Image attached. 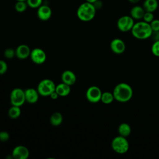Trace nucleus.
<instances>
[{"mask_svg":"<svg viewBox=\"0 0 159 159\" xmlns=\"http://www.w3.org/2000/svg\"><path fill=\"white\" fill-rule=\"evenodd\" d=\"M112 93L114 100L119 102H127L132 98L133 89L129 84L120 83L114 87Z\"/></svg>","mask_w":159,"mask_h":159,"instance_id":"1","label":"nucleus"},{"mask_svg":"<svg viewBox=\"0 0 159 159\" xmlns=\"http://www.w3.org/2000/svg\"><path fill=\"white\" fill-rule=\"evenodd\" d=\"M130 32L133 37L139 40L147 39L153 33L150 24L143 20L135 22Z\"/></svg>","mask_w":159,"mask_h":159,"instance_id":"2","label":"nucleus"},{"mask_svg":"<svg viewBox=\"0 0 159 159\" xmlns=\"http://www.w3.org/2000/svg\"><path fill=\"white\" fill-rule=\"evenodd\" d=\"M96 9L93 3L84 2L78 7L76 14L80 20L83 22H89L93 20L96 13Z\"/></svg>","mask_w":159,"mask_h":159,"instance_id":"3","label":"nucleus"},{"mask_svg":"<svg viewBox=\"0 0 159 159\" xmlns=\"http://www.w3.org/2000/svg\"><path fill=\"white\" fill-rule=\"evenodd\" d=\"M112 149L118 154H124L129 149V143L126 137L118 135L114 137L111 142Z\"/></svg>","mask_w":159,"mask_h":159,"instance_id":"4","label":"nucleus"},{"mask_svg":"<svg viewBox=\"0 0 159 159\" xmlns=\"http://www.w3.org/2000/svg\"><path fill=\"white\" fill-rule=\"evenodd\" d=\"M56 84L50 79H43L41 80L37 86V91L40 96H50L52 93L55 91Z\"/></svg>","mask_w":159,"mask_h":159,"instance_id":"5","label":"nucleus"},{"mask_svg":"<svg viewBox=\"0 0 159 159\" xmlns=\"http://www.w3.org/2000/svg\"><path fill=\"white\" fill-rule=\"evenodd\" d=\"M10 102L11 105L22 106L25 102L24 90L19 88L13 89L10 94Z\"/></svg>","mask_w":159,"mask_h":159,"instance_id":"6","label":"nucleus"},{"mask_svg":"<svg viewBox=\"0 0 159 159\" xmlns=\"http://www.w3.org/2000/svg\"><path fill=\"white\" fill-rule=\"evenodd\" d=\"M135 24L134 19L128 15L121 16L117 22V27L118 29L122 32L130 31Z\"/></svg>","mask_w":159,"mask_h":159,"instance_id":"7","label":"nucleus"},{"mask_svg":"<svg viewBox=\"0 0 159 159\" xmlns=\"http://www.w3.org/2000/svg\"><path fill=\"white\" fill-rule=\"evenodd\" d=\"M102 91L101 89L96 86L89 87L86 92V97L88 101L92 103H96L101 101Z\"/></svg>","mask_w":159,"mask_h":159,"instance_id":"8","label":"nucleus"},{"mask_svg":"<svg viewBox=\"0 0 159 159\" xmlns=\"http://www.w3.org/2000/svg\"><path fill=\"white\" fill-rule=\"evenodd\" d=\"M30 58L35 64L41 65L46 61L47 55L43 49L35 48L31 50Z\"/></svg>","mask_w":159,"mask_h":159,"instance_id":"9","label":"nucleus"},{"mask_svg":"<svg viewBox=\"0 0 159 159\" xmlns=\"http://www.w3.org/2000/svg\"><path fill=\"white\" fill-rule=\"evenodd\" d=\"M29 149L24 145H17L12 152V157L14 159H27L29 157Z\"/></svg>","mask_w":159,"mask_h":159,"instance_id":"10","label":"nucleus"},{"mask_svg":"<svg viewBox=\"0 0 159 159\" xmlns=\"http://www.w3.org/2000/svg\"><path fill=\"white\" fill-rule=\"evenodd\" d=\"M125 43L120 39L116 38L110 43V48L112 52L116 54H122L125 50Z\"/></svg>","mask_w":159,"mask_h":159,"instance_id":"11","label":"nucleus"},{"mask_svg":"<svg viewBox=\"0 0 159 159\" xmlns=\"http://www.w3.org/2000/svg\"><path fill=\"white\" fill-rule=\"evenodd\" d=\"M37 15L40 20L46 21L50 19L52 17V11L50 6L45 4H42L37 8Z\"/></svg>","mask_w":159,"mask_h":159,"instance_id":"12","label":"nucleus"},{"mask_svg":"<svg viewBox=\"0 0 159 159\" xmlns=\"http://www.w3.org/2000/svg\"><path fill=\"white\" fill-rule=\"evenodd\" d=\"M24 92L25 102H27L29 104H34L38 101L40 94L37 89L30 88L24 90Z\"/></svg>","mask_w":159,"mask_h":159,"instance_id":"13","label":"nucleus"},{"mask_svg":"<svg viewBox=\"0 0 159 159\" xmlns=\"http://www.w3.org/2000/svg\"><path fill=\"white\" fill-rule=\"evenodd\" d=\"M31 50L25 44L19 45L16 49V57L20 60H24L30 57Z\"/></svg>","mask_w":159,"mask_h":159,"instance_id":"14","label":"nucleus"},{"mask_svg":"<svg viewBox=\"0 0 159 159\" xmlns=\"http://www.w3.org/2000/svg\"><path fill=\"white\" fill-rule=\"evenodd\" d=\"M61 81L70 86L73 85L76 81V75L71 70H66L64 71L61 75Z\"/></svg>","mask_w":159,"mask_h":159,"instance_id":"15","label":"nucleus"},{"mask_svg":"<svg viewBox=\"0 0 159 159\" xmlns=\"http://www.w3.org/2000/svg\"><path fill=\"white\" fill-rule=\"evenodd\" d=\"M145 12V11L143 6L135 5L131 8L130 11V16L134 20H140L142 19Z\"/></svg>","mask_w":159,"mask_h":159,"instance_id":"16","label":"nucleus"},{"mask_svg":"<svg viewBox=\"0 0 159 159\" xmlns=\"http://www.w3.org/2000/svg\"><path fill=\"white\" fill-rule=\"evenodd\" d=\"M55 91L60 97L67 96L71 92V86L61 82L56 85Z\"/></svg>","mask_w":159,"mask_h":159,"instance_id":"17","label":"nucleus"},{"mask_svg":"<svg viewBox=\"0 0 159 159\" xmlns=\"http://www.w3.org/2000/svg\"><path fill=\"white\" fill-rule=\"evenodd\" d=\"M142 6L146 12H154L158 7V2L157 0H145Z\"/></svg>","mask_w":159,"mask_h":159,"instance_id":"18","label":"nucleus"},{"mask_svg":"<svg viewBox=\"0 0 159 159\" xmlns=\"http://www.w3.org/2000/svg\"><path fill=\"white\" fill-rule=\"evenodd\" d=\"M63 117L62 114L59 112H55L53 113L50 118V122L53 126H59L63 122Z\"/></svg>","mask_w":159,"mask_h":159,"instance_id":"19","label":"nucleus"},{"mask_svg":"<svg viewBox=\"0 0 159 159\" xmlns=\"http://www.w3.org/2000/svg\"><path fill=\"white\" fill-rule=\"evenodd\" d=\"M118 133L119 135L127 137L131 133V127L127 123L124 122L120 124L118 127Z\"/></svg>","mask_w":159,"mask_h":159,"instance_id":"20","label":"nucleus"},{"mask_svg":"<svg viewBox=\"0 0 159 159\" xmlns=\"http://www.w3.org/2000/svg\"><path fill=\"white\" fill-rule=\"evenodd\" d=\"M21 114L20 107L12 105L8 111V116L12 119H17Z\"/></svg>","mask_w":159,"mask_h":159,"instance_id":"21","label":"nucleus"},{"mask_svg":"<svg viewBox=\"0 0 159 159\" xmlns=\"http://www.w3.org/2000/svg\"><path fill=\"white\" fill-rule=\"evenodd\" d=\"M114 100V97L112 93L106 91L102 93L101 101L105 104H109L113 102Z\"/></svg>","mask_w":159,"mask_h":159,"instance_id":"22","label":"nucleus"},{"mask_svg":"<svg viewBox=\"0 0 159 159\" xmlns=\"http://www.w3.org/2000/svg\"><path fill=\"white\" fill-rule=\"evenodd\" d=\"M28 5L26 1H17L15 4L14 8L18 12H24L27 8Z\"/></svg>","mask_w":159,"mask_h":159,"instance_id":"23","label":"nucleus"},{"mask_svg":"<svg viewBox=\"0 0 159 159\" xmlns=\"http://www.w3.org/2000/svg\"><path fill=\"white\" fill-rule=\"evenodd\" d=\"M26 2L28 7L33 9H37L42 4L43 0H27Z\"/></svg>","mask_w":159,"mask_h":159,"instance_id":"24","label":"nucleus"},{"mask_svg":"<svg viewBox=\"0 0 159 159\" xmlns=\"http://www.w3.org/2000/svg\"><path fill=\"white\" fill-rule=\"evenodd\" d=\"M152 54L157 57H159V39L156 40L152 44L151 47Z\"/></svg>","mask_w":159,"mask_h":159,"instance_id":"25","label":"nucleus"},{"mask_svg":"<svg viewBox=\"0 0 159 159\" xmlns=\"http://www.w3.org/2000/svg\"><path fill=\"white\" fill-rule=\"evenodd\" d=\"M4 57L7 59H11L16 56V50L12 48H7L4 50Z\"/></svg>","mask_w":159,"mask_h":159,"instance_id":"26","label":"nucleus"},{"mask_svg":"<svg viewBox=\"0 0 159 159\" xmlns=\"http://www.w3.org/2000/svg\"><path fill=\"white\" fill-rule=\"evenodd\" d=\"M154 14L153 12H145L143 17L142 18L143 20L147 22V23H150L153 19H154Z\"/></svg>","mask_w":159,"mask_h":159,"instance_id":"27","label":"nucleus"},{"mask_svg":"<svg viewBox=\"0 0 159 159\" xmlns=\"http://www.w3.org/2000/svg\"><path fill=\"white\" fill-rule=\"evenodd\" d=\"M150 25L153 32H159V19H154L150 23Z\"/></svg>","mask_w":159,"mask_h":159,"instance_id":"28","label":"nucleus"},{"mask_svg":"<svg viewBox=\"0 0 159 159\" xmlns=\"http://www.w3.org/2000/svg\"><path fill=\"white\" fill-rule=\"evenodd\" d=\"M7 71V65L2 60H0V75L5 74Z\"/></svg>","mask_w":159,"mask_h":159,"instance_id":"29","label":"nucleus"},{"mask_svg":"<svg viewBox=\"0 0 159 159\" xmlns=\"http://www.w3.org/2000/svg\"><path fill=\"white\" fill-rule=\"evenodd\" d=\"M10 138L9 134L6 131H1L0 132V141L1 142H7Z\"/></svg>","mask_w":159,"mask_h":159,"instance_id":"30","label":"nucleus"},{"mask_svg":"<svg viewBox=\"0 0 159 159\" xmlns=\"http://www.w3.org/2000/svg\"><path fill=\"white\" fill-rule=\"evenodd\" d=\"M93 4H94V7H96V9H100V8L102 7V2H101V1H99V0L96 1L95 2L93 3Z\"/></svg>","mask_w":159,"mask_h":159,"instance_id":"31","label":"nucleus"},{"mask_svg":"<svg viewBox=\"0 0 159 159\" xmlns=\"http://www.w3.org/2000/svg\"><path fill=\"white\" fill-rule=\"evenodd\" d=\"M49 97H50L51 99H53V100H55V99H57L59 97V96H58V94H57V93L55 91H53V93H51V94L50 95Z\"/></svg>","mask_w":159,"mask_h":159,"instance_id":"32","label":"nucleus"},{"mask_svg":"<svg viewBox=\"0 0 159 159\" xmlns=\"http://www.w3.org/2000/svg\"><path fill=\"white\" fill-rule=\"evenodd\" d=\"M129 2L132 3V4H137V2H139L140 0H128Z\"/></svg>","mask_w":159,"mask_h":159,"instance_id":"33","label":"nucleus"},{"mask_svg":"<svg viewBox=\"0 0 159 159\" xmlns=\"http://www.w3.org/2000/svg\"><path fill=\"white\" fill-rule=\"evenodd\" d=\"M96 1H98V0H86V2H90V3H94V2H95Z\"/></svg>","mask_w":159,"mask_h":159,"instance_id":"34","label":"nucleus"},{"mask_svg":"<svg viewBox=\"0 0 159 159\" xmlns=\"http://www.w3.org/2000/svg\"><path fill=\"white\" fill-rule=\"evenodd\" d=\"M16 1H26L27 0H16Z\"/></svg>","mask_w":159,"mask_h":159,"instance_id":"35","label":"nucleus"},{"mask_svg":"<svg viewBox=\"0 0 159 159\" xmlns=\"http://www.w3.org/2000/svg\"><path fill=\"white\" fill-rule=\"evenodd\" d=\"M158 38H159V32H158Z\"/></svg>","mask_w":159,"mask_h":159,"instance_id":"36","label":"nucleus"}]
</instances>
